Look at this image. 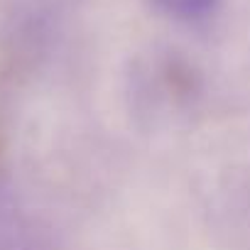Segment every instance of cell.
<instances>
[{
  "label": "cell",
  "instance_id": "obj_1",
  "mask_svg": "<svg viewBox=\"0 0 250 250\" xmlns=\"http://www.w3.org/2000/svg\"><path fill=\"white\" fill-rule=\"evenodd\" d=\"M155 5H157L160 10H165L167 15L191 20V18H204V15H208V13L218 5V0H155Z\"/></svg>",
  "mask_w": 250,
  "mask_h": 250
}]
</instances>
